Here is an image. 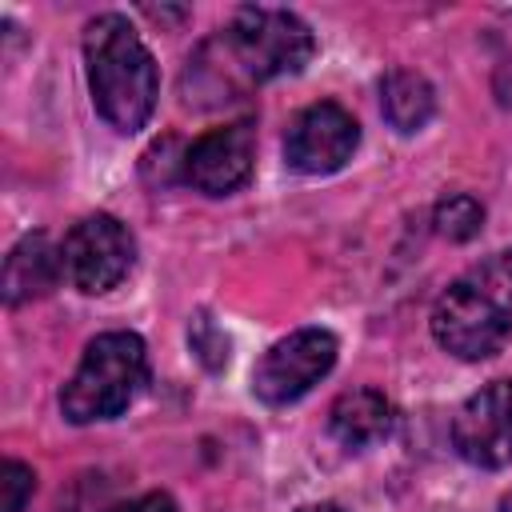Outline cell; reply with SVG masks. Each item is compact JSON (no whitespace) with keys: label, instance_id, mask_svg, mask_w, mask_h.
Returning <instances> with one entry per match:
<instances>
[{"label":"cell","instance_id":"5bb4252c","mask_svg":"<svg viewBox=\"0 0 512 512\" xmlns=\"http://www.w3.org/2000/svg\"><path fill=\"white\" fill-rule=\"evenodd\" d=\"M32 488H36V476L28 464H20V460L0 464V512H24Z\"/></svg>","mask_w":512,"mask_h":512},{"label":"cell","instance_id":"8992f818","mask_svg":"<svg viewBox=\"0 0 512 512\" xmlns=\"http://www.w3.org/2000/svg\"><path fill=\"white\" fill-rule=\"evenodd\" d=\"M336 364V336L328 328H300L284 340H276L256 372H252V392L272 404L284 408L292 400H300L304 392H312Z\"/></svg>","mask_w":512,"mask_h":512},{"label":"cell","instance_id":"2e32d148","mask_svg":"<svg viewBox=\"0 0 512 512\" xmlns=\"http://www.w3.org/2000/svg\"><path fill=\"white\" fill-rule=\"evenodd\" d=\"M300 512H344L340 504H308V508H300Z\"/></svg>","mask_w":512,"mask_h":512},{"label":"cell","instance_id":"8fae6325","mask_svg":"<svg viewBox=\"0 0 512 512\" xmlns=\"http://www.w3.org/2000/svg\"><path fill=\"white\" fill-rule=\"evenodd\" d=\"M328 432L344 448H372L392 432V404L376 388H352L336 396L328 412Z\"/></svg>","mask_w":512,"mask_h":512},{"label":"cell","instance_id":"30bf717a","mask_svg":"<svg viewBox=\"0 0 512 512\" xmlns=\"http://www.w3.org/2000/svg\"><path fill=\"white\" fill-rule=\"evenodd\" d=\"M64 276V260H60V248H52V240L44 232H32L24 236L8 260H4V304L16 308L24 300H36V296H48L56 288V280Z\"/></svg>","mask_w":512,"mask_h":512},{"label":"cell","instance_id":"4fadbf2b","mask_svg":"<svg viewBox=\"0 0 512 512\" xmlns=\"http://www.w3.org/2000/svg\"><path fill=\"white\" fill-rule=\"evenodd\" d=\"M480 224H484V204L476 196H468V192H456V196L436 204V232L448 236V240L464 244V240H472L480 232Z\"/></svg>","mask_w":512,"mask_h":512},{"label":"cell","instance_id":"9a60e30c","mask_svg":"<svg viewBox=\"0 0 512 512\" xmlns=\"http://www.w3.org/2000/svg\"><path fill=\"white\" fill-rule=\"evenodd\" d=\"M116 512H180V508H176V500L168 492H148V496H140L132 504H120Z\"/></svg>","mask_w":512,"mask_h":512},{"label":"cell","instance_id":"7a4b0ae2","mask_svg":"<svg viewBox=\"0 0 512 512\" xmlns=\"http://www.w3.org/2000/svg\"><path fill=\"white\" fill-rule=\"evenodd\" d=\"M432 336L460 360H488L504 348L512 336V248L484 256L440 292Z\"/></svg>","mask_w":512,"mask_h":512},{"label":"cell","instance_id":"6da1fadb","mask_svg":"<svg viewBox=\"0 0 512 512\" xmlns=\"http://www.w3.org/2000/svg\"><path fill=\"white\" fill-rule=\"evenodd\" d=\"M88 92L116 132H140L156 108V60L120 12H104L84 28Z\"/></svg>","mask_w":512,"mask_h":512},{"label":"cell","instance_id":"3957f363","mask_svg":"<svg viewBox=\"0 0 512 512\" xmlns=\"http://www.w3.org/2000/svg\"><path fill=\"white\" fill-rule=\"evenodd\" d=\"M148 384V348L136 332H100L72 380L60 392V412L72 424H96L120 416Z\"/></svg>","mask_w":512,"mask_h":512},{"label":"cell","instance_id":"e0dca14e","mask_svg":"<svg viewBox=\"0 0 512 512\" xmlns=\"http://www.w3.org/2000/svg\"><path fill=\"white\" fill-rule=\"evenodd\" d=\"M500 512H512V492H508V496L500 500Z\"/></svg>","mask_w":512,"mask_h":512},{"label":"cell","instance_id":"52a82bcc","mask_svg":"<svg viewBox=\"0 0 512 512\" xmlns=\"http://www.w3.org/2000/svg\"><path fill=\"white\" fill-rule=\"evenodd\" d=\"M356 144H360V124L352 120V112L340 108L336 100H320L292 120L284 136V156L288 168L304 176H328L352 160Z\"/></svg>","mask_w":512,"mask_h":512},{"label":"cell","instance_id":"9c48e42d","mask_svg":"<svg viewBox=\"0 0 512 512\" xmlns=\"http://www.w3.org/2000/svg\"><path fill=\"white\" fill-rule=\"evenodd\" d=\"M256 156V128L248 120L212 128L192 140L184 152V180L204 196H228L252 176Z\"/></svg>","mask_w":512,"mask_h":512},{"label":"cell","instance_id":"5b68a950","mask_svg":"<svg viewBox=\"0 0 512 512\" xmlns=\"http://www.w3.org/2000/svg\"><path fill=\"white\" fill-rule=\"evenodd\" d=\"M60 260H64V276L72 280V288L100 296V292H112L132 272L136 240L128 224H120L116 216L92 212L68 228L60 244Z\"/></svg>","mask_w":512,"mask_h":512},{"label":"cell","instance_id":"ba28073f","mask_svg":"<svg viewBox=\"0 0 512 512\" xmlns=\"http://www.w3.org/2000/svg\"><path fill=\"white\" fill-rule=\"evenodd\" d=\"M452 444L476 468L512 464V380H492L460 404L452 420Z\"/></svg>","mask_w":512,"mask_h":512},{"label":"cell","instance_id":"7c38bea8","mask_svg":"<svg viewBox=\"0 0 512 512\" xmlns=\"http://www.w3.org/2000/svg\"><path fill=\"white\" fill-rule=\"evenodd\" d=\"M380 108H384V120L396 132H420L436 112V92L420 72L392 68L380 80Z\"/></svg>","mask_w":512,"mask_h":512},{"label":"cell","instance_id":"277c9868","mask_svg":"<svg viewBox=\"0 0 512 512\" xmlns=\"http://www.w3.org/2000/svg\"><path fill=\"white\" fill-rule=\"evenodd\" d=\"M236 64L252 80H276V76H296L316 52V40L308 24L288 12V8H236L224 32Z\"/></svg>","mask_w":512,"mask_h":512}]
</instances>
